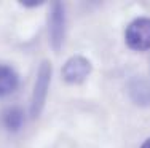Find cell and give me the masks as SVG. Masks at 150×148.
I'll return each mask as SVG.
<instances>
[{
	"instance_id": "cell-6",
	"label": "cell",
	"mask_w": 150,
	"mask_h": 148,
	"mask_svg": "<svg viewBox=\"0 0 150 148\" xmlns=\"http://www.w3.org/2000/svg\"><path fill=\"white\" fill-rule=\"evenodd\" d=\"M26 116L19 107H8L2 113V126L8 132H19L24 126Z\"/></svg>"
},
{
	"instance_id": "cell-8",
	"label": "cell",
	"mask_w": 150,
	"mask_h": 148,
	"mask_svg": "<svg viewBox=\"0 0 150 148\" xmlns=\"http://www.w3.org/2000/svg\"><path fill=\"white\" fill-rule=\"evenodd\" d=\"M141 148H150V137H149L147 140H144V143L141 145Z\"/></svg>"
},
{
	"instance_id": "cell-4",
	"label": "cell",
	"mask_w": 150,
	"mask_h": 148,
	"mask_svg": "<svg viewBox=\"0 0 150 148\" xmlns=\"http://www.w3.org/2000/svg\"><path fill=\"white\" fill-rule=\"evenodd\" d=\"M93 70L91 62L83 56H72L62 65V80L69 84H80L90 76Z\"/></svg>"
},
{
	"instance_id": "cell-3",
	"label": "cell",
	"mask_w": 150,
	"mask_h": 148,
	"mask_svg": "<svg viewBox=\"0 0 150 148\" xmlns=\"http://www.w3.org/2000/svg\"><path fill=\"white\" fill-rule=\"evenodd\" d=\"M48 34H50V43L56 53L61 49L66 37V11L64 5L61 2H54L50 10L48 16Z\"/></svg>"
},
{
	"instance_id": "cell-7",
	"label": "cell",
	"mask_w": 150,
	"mask_h": 148,
	"mask_svg": "<svg viewBox=\"0 0 150 148\" xmlns=\"http://www.w3.org/2000/svg\"><path fill=\"white\" fill-rule=\"evenodd\" d=\"M131 97L139 105H150V88L142 80H136L129 88Z\"/></svg>"
},
{
	"instance_id": "cell-2",
	"label": "cell",
	"mask_w": 150,
	"mask_h": 148,
	"mask_svg": "<svg viewBox=\"0 0 150 148\" xmlns=\"http://www.w3.org/2000/svg\"><path fill=\"white\" fill-rule=\"evenodd\" d=\"M51 81V64L48 61H43L38 67L37 72V80H35L34 93H32V100H30V115L38 116L42 113L48 96V88Z\"/></svg>"
},
{
	"instance_id": "cell-5",
	"label": "cell",
	"mask_w": 150,
	"mask_h": 148,
	"mask_svg": "<svg viewBox=\"0 0 150 148\" xmlns=\"http://www.w3.org/2000/svg\"><path fill=\"white\" fill-rule=\"evenodd\" d=\"M19 86V75L11 65L0 64V97L13 94Z\"/></svg>"
},
{
	"instance_id": "cell-1",
	"label": "cell",
	"mask_w": 150,
	"mask_h": 148,
	"mask_svg": "<svg viewBox=\"0 0 150 148\" xmlns=\"http://www.w3.org/2000/svg\"><path fill=\"white\" fill-rule=\"evenodd\" d=\"M125 41L133 51L144 53L150 49V18H136L125 30Z\"/></svg>"
}]
</instances>
